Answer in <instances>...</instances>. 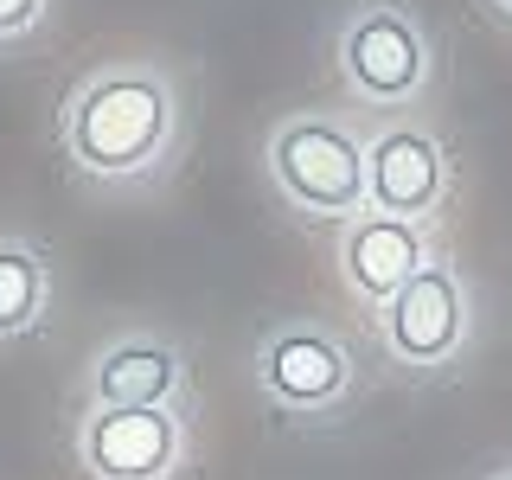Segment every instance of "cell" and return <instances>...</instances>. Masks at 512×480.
<instances>
[{
  "label": "cell",
  "instance_id": "6da1fadb",
  "mask_svg": "<svg viewBox=\"0 0 512 480\" xmlns=\"http://www.w3.org/2000/svg\"><path fill=\"white\" fill-rule=\"evenodd\" d=\"M180 109H173V84L154 64H116L96 71L84 90L64 103V154L90 180H141L154 160H167Z\"/></svg>",
  "mask_w": 512,
  "mask_h": 480
},
{
  "label": "cell",
  "instance_id": "7a4b0ae2",
  "mask_svg": "<svg viewBox=\"0 0 512 480\" xmlns=\"http://www.w3.org/2000/svg\"><path fill=\"white\" fill-rule=\"evenodd\" d=\"M269 173L301 212H320V218L365 212V141L346 122L288 116L269 135Z\"/></svg>",
  "mask_w": 512,
  "mask_h": 480
},
{
  "label": "cell",
  "instance_id": "3957f363",
  "mask_svg": "<svg viewBox=\"0 0 512 480\" xmlns=\"http://www.w3.org/2000/svg\"><path fill=\"white\" fill-rule=\"evenodd\" d=\"M340 71L365 103H410L429 84V45L404 7L372 0L340 32Z\"/></svg>",
  "mask_w": 512,
  "mask_h": 480
},
{
  "label": "cell",
  "instance_id": "277c9868",
  "mask_svg": "<svg viewBox=\"0 0 512 480\" xmlns=\"http://www.w3.org/2000/svg\"><path fill=\"white\" fill-rule=\"evenodd\" d=\"M442 180H448L442 141L416 122H391L384 135H372V148H365V205L384 212V218L423 224L442 199Z\"/></svg>",
  "mask_w": 512,
  "mask_h": 480
},
{
  "label": "cell",
  "instance_id": "5b68a950",
  "mask_svg": "<svg viewBox=\"0 0 512 480\" xmlns=\"http://www.w3.org/2000/svg\"><path fill=\"white\" fill-rule=\"evenodd\" d=\"M84 468L96 480H167L180 468V416L173 410H90Z\"/></svg>",
  "mask_w": 512,
  "mask_h": 480
},
{
  "label": "cell",
  "instance_id": "8992f818",
  "mask_svg": "<svg viewBox=\"0 0 512 480\" xmlns=\"http://www.w3.org/2000/svg\"><path fill=\"white\" fill-rule=\"evenodd\" d=\"M384 340L404 365H442L468 340V295L448 263H429L404 295L384 308Z\"/></svg>",
  "mask_w": 512,
  "mask_h": 480
},
{
  "label": "cell",
  "instance_id": "52a82bcc",
  "mask_svg": "<svg viewBox=\"0 0 512 480\" xmlns=\"http://www.w3.org/2000/svg\"><path fill=\"white\" fill-rule=\"evenodd\" d=\"M256 378H263V391L288 410H327V404L346 397L352 359L327 327H282L256 352Z\"/></svg>",
  "mask_w": 512,
  "mask_h": 480
},
{
  "label": "cell",
  "instance_id": "ba28073f",
  "mask_svg": "<svg viewBox=\"0 0 512 480\" xmlns=\"http://www.w3.org/2000/svg\"><path fill=\"white\" fill-rule=\"evenodd\" d=\"M429 269V250H423V224H404V218H384V212H365L346 224L340 237V276L359 301L372 308H391L397 295Z\"/></svg>",
  "mask_w": 512,
  "mask_h": 480
},
{
  "label": "cell",
  "instance_id": "9c48e42d",
  "mask_svg": "<svg viewBox=\"0 0 512 480\" xmlns=\"http://www.w3.org/2000/svg\"><path fill=\"white\" fill-rule=\"evenodd\" d=\"M186 365L167 340H116L96 352L90 365V397L96 410H167L173 391H180Z\"/></svg>",
  "mask_w": 512,
  "mask_h": 480
},
{
  "label": "cell",
  "instance_id": "30bf717a",
  "mask_svg": "<svg viewBox=\"0 0 512 480\" xmlns=\"http://www.w3.org/2000/svg\"><path fill=\"white\" fill-rule=\"evenodd\" d=\"M45 314V263L32 244H0V340H20Z\"/></svg>",
  "mask_w": 512,
  "mask_h": 480
},
{
  "label": "cell",
  "instance_id": "8fae6325",
  "mask_svg": "<svg viewBox=\"0 0 512 480\" xmlns=\"http://www.w3.org/2000/svg\"><path fill=\"white\" fill-rule=\"evenodd\" d=\"M45 0H0V39H20V32L39 26Z\"/></svg>",
  "mask_w": 512,
  "mask_h": 480
},
{
  "label": "cell",
  "instance_id": "7c38bea8",
  "mask_svg": "<svg viewBox=\"0 0 512 480\" xmlns=\"http://www.w3.org/2000/svg\"><path fill=\"white\" fill-rule=\"evenodd\" d=\"M500 7H506V13H512V0H500Z\"/></svg>",
  "mask_w": 512,
  "mask_h": 480
},
{
  "label": "cell",
  "instance_id": "4fadbf2b",
  "mask_svg": "<svg viewBox=\"0 0 512 480\" xmlns=\"http://www.w3.org/2000/svg\"><path fill=\"white\" fill-rule=\"evenodd\" d=\"M500 480H512V474H500Z\"/></svg>",
  "mask_w": 512,
  "mask_h": 480
}]
</instances>
